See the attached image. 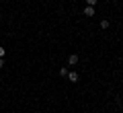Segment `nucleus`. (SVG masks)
Here are the masks:
<instances>
[{
    "label": "nucleus",
    "mask_w": 123,
    "mask_h": 113,
    "mask_svg": "<svg viewBox=\"0 0 123 113\" xmlns=\"http://www.w3.org/2000/svg\"><path fill=\"white\" fill-rule=\"evenodd\" d=\"M84 17H94V6H84Z\"/></svg>",
    "instance_id": "nucleus-1"
},
{
    "label": "nucleus",
    "mask_w": 123,
    "mask_h": 113,
    "mask_svg": "<svg viewBox=\"0 0 123 113\" xmlns=\"http://www.w3.org/2000/svg\"><path fill=\"white\" fill-rule=\"evenodd\" d=\"M66 78L70 80V82H78V78H80V76H78L76 72H68V76H66Z\"/></svg>",
    "instance_id": "nucleus-2"
},
{
    "label": "nucleus",
    "mask_w": 123,
    "mask_h": 113,
    "mask_svg": "<svg viewBox=\"0 0 123 113\" xmlns=\"http://www.w3.org/2000/svg\"><path fill=\"white\" fill-rule=\"evenodd\" d=\"M68 64H70V66L78 64V56H76V53H70V56H68Z\"/></svg>",
    "instance_id": "nucleus-3"
},
{
    "label": "nucleus",
    "mask_w": 123,
    "mask_h": 113,
    "mask_svg": "<svg viewBox=\"0 0 123 113\" xmlns=\"http://www.w3.org/2000/svg\"><path fill=\"white\" fill-rule=\"evenodd\" d=\"M101 29H109V21H107V19L101 21Z\"/></svg>",
    "instance_id": "nucleus-4"
},
{
    "label": "nucleus",
    "mask_w": 123,
    "mask_h": 113,
    "mask_svg": "<svg viewBox=\"0 0 123 113\" xmlns=\"http://www.w3.org/2000/svg\"><path fill=\"white\" fill-rule=\"evenodd\" d=\"M60 74H62V76H68V68H66V66H64V68H60Z\"/></svg>",
    "instance_id": "nucleus-5"
},
{
    "label": "nucleus",
    "mask_w": 123,
    "mask_h": 113,
    "mask_svg": "<svg viewBox=\"0 0 123 113\" xmlns=\"http://www.w3.org/2000/svg\"><path fill=\"white\" fill-rule=\"evenodd\" d=\"M97 2H98V0H86V4H88V6H94Z\"/></svg>",
    "instance_id": "nucleus-6"
},
{
    "label": "nucleus",
    "mask_w": 123,
    "mask_h": 113,
    "mask_svg": "<svg viewBox=\"0 0 123 113\" xmlns=\"http://www.w3.org/2000/svg\"><path fill=\"white\" fill-rule=\"evenodd\" d=\"M0 58H4V47L0 45Z\"/></svg>",
    "instance_id": "nucleus-7"
},
{
    "label": "nucleus",
    "mask_w": 123,
    "mask_h": 113,
    "mask_svg": "<svg viewBox=\"0 0 123 113\" xmlns=\"http://www.w3.org/2000/svg\"><path fill=\"white\" fill-rule=\"evenodd\" d=\"M0 68H4V58H0Z\"/></svg>",
    "instance_id": "nucleus-8"
},
{
    "label": "nucleus",
    "mask_w": 123,
    "mask_h": 113,
    "mask_svg": "<svg viewBox=\"0 0 123 113\" xmlns=\"http://www.w3.org/2000/svg\"><path fill=\"white\" fill-rule=\"evenodd\" d=\"M0 21H2V14H0Z\"/></svg>",
    "instance_id": "nucleus-9"
}]
</instances>
